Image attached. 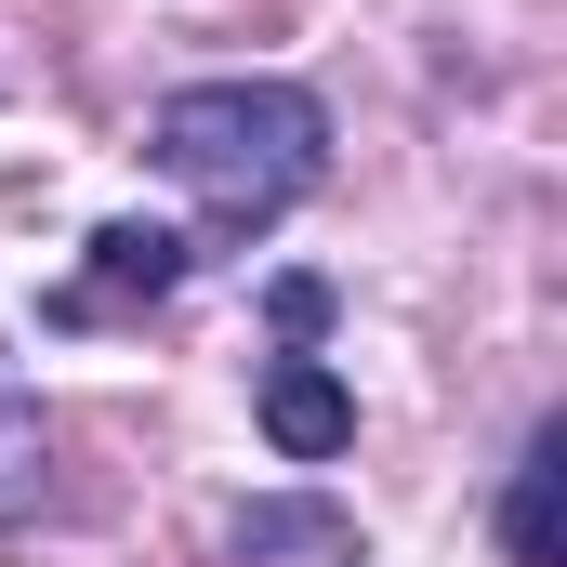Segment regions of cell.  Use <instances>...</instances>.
<instances>
[{
	"label": "cell",
	"mask_w": 567,
	"mask_h": 567,
	"mask_svg": "<svg viewBox=\"0 0 567 567\" xmlns=\"http://www.w3.org/2000/svg\"><path fill=\"white\" fill-rule=\"evenodd\" d=\"M145 158L212 225H278L290 198L330 185V106L303 80H185V93H158Z\"/></svg>",
	"instance_id": "6da1fadb"
},
{
	"label": "cell",
	"mask_w": 567,
	"mask_h": 567,
	"mask_svg": "<svg viewBox=\"0 0 567 567\" xmlns=\"http://www.w3.org/2000/svg\"><path fill=\"white\" fill-rule=\"evenodd\" d=\"M185 265H198V251H185L172 225H93V265L53 290V317H66V330L133 317V303H158V290H185Z\"/></svg>",
	"instance_id": "7a4b0ae2"
},
{
	"label": "cell",
	"mask_w": 567,
	"mask_h": 567,
	"mask_svg": "<svg viewBox=\"0 0 567 567\" xmlns=\"http://www.w3.org/2000/svg\"><path fill=\"white\" fill-rule=\"evenodd\" d=\"M251 410L278 435V462H343V449H357V396H343V370H317V357H278V370L251 383Z\"/></svg>",
	"instance_id": "3957f363"
},
{
	"label": "cell",
	"mask_w": 567,
	"mask_h": 567,
	"mask_svg": "<svg viewBox=\"0 0 567 567\" xmlns=\"http://www.w3.org/2000/svg\"><path fill=\"white\" fill-rule=\"evenodd\" d=\"M502 555H515V567H567V423H528V449H515Z\"/></svg>",
	"instance_id": "277c9868"
},
{
	"label": "cell",
	"mask_w": 567,
	"mask_h": 567,
	"mask_svg": "<svg viewBox=\"0 0 567 567\" xmlns=\"http://www.w3.org/2000/svg\"><path fill=\"white\" fill-rule=\"evenodd\" d=\"M225 555L238 567H343L357 555V515L343 502H238L225 515Z\"/></svg>",
	"instance_id": "5b68a950"
},
{
	"label": "cell",
	"mask_w": 567,
	"mask_h": 567,
	"mask_svg": "<svg viewBox=\"0 0 567 567\" xmlns=\"http://www.w3.org/2000/svg\"><path fill=\"white\" fill-rule=\"evenodd\" d=\"M27 502H40V410L0 396V515H27Z\"/></svg>",
	"instance_id": "8992f818"
},
{
	"label": "cell",
	"mask_w": 567,
	"mask_h": 567,
	"mask_svg": "<svg viewBox=\"0 0 567 567\" xmlns=\"http://www.w3.org/2000/svg\"><path fill=\"white\" fill-rule=\"evenodd\" d=\"M265 317H278L290 343H317V330H330V278H278V290H265Z\"/></svg>",
	"instance_id": "52a82bcc"
}]
</instances>
